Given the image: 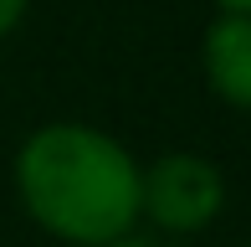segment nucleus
Here are the masks:
<instances>
[{"label":"nucleus","mask_w":251,"mask_h":247,"mask_svg":"<svg viewBox=\"0 0 251 247\" xmlns=\"http://www.w3.org/2000/svg\"><path fill=\"white\" fill-rule=\"evenodd\" d=\"M26 16H31V0H0V41L16 36Z\"/></svg>","instance_id":"39448f33"},{"label":"nucleus","mask_w":251,"mask_h":247,"mask_svg":"<svg viewBox=\"0 0 251 247\" xmlns=\"http://www.w3.org/2000/svg\"><path fill=\"white\" fill-rule=\"evenodd\" d=\"M226 185L221 160L200 150H164L144 160L139 170V227L159 237H200L226 216Z\"/></svg>","instance_id":"f03ea898"},{"label":"nucleus","mask_w":251,"mask_h":247,"mask_svg":"<svg viewBox=\"0 0 251 247\" xmlns=\"http://www.w3.org/2000/svg\"><path fill=\"white\" fill-rule=\"evenodd\" d=\"M215 10H246L251 16V0H215Z\"/></svg>","instance_id":"423d86ee"},{"label":"nucleus","mask_w":251,"mask_h":247,"mask_svg":"<svg viewBox=\"0 0 251 247\" xmlns=\"http://www.w3.org/2000/svg\"><path fill=\"white\" fill-rule=\"evenodd\" d=\"M139 170L144 160L87 119L36 124L16 144L10 185L31 227L62 247H98L139 227Z\"/></svg>","instance_id":"f257e3e1"},{"label":"nucleus","mask_w":251,"mask_h":247,"mask_svg":"<svg viewBox=\"0 0 251 247\" xmlns=\"http://www.w3.org/2000/svg\"><path fill=\"white\" fill-rule=\"evenodd\" d=\"M241 247H251V242H241Z\"/></svg>","instance_id":"0eeeda50"},{"label":"nucleus","mask_w":251,"mask_h":247,"mask_svg":"<svg viewBox=\"0 0 251 247\" xmlns=\"http://www.w3.org/2000/svg\"><path fill=\"white\" fill-rule=\"evenodd\" d=\"M98 247H169V237H159V232H149V227H128V232H118V237H108Z\"/></svg>","instance_id":"20e7f679"},{"label":"nucleus","mask_w":251,"mask_h":247,"mask_svg":"<svg viewBox=\"0 0 251 247\" xmlns=\"http://www.w3.org/2000/svg\"><path fill=\"white\" fill-rule=\"evenodd\" d=\"M200 77L215 103L231 114H251V16L246 10H215L200 31Z\"/></svg>","instance_id":"7ed1b4c3"}]
</instances>
